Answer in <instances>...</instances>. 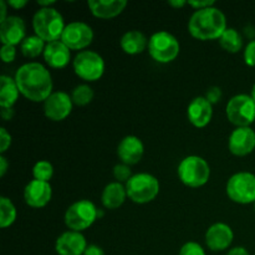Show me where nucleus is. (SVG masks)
Returning <instances> with one entry per match:
<instances>
[{
    "label": "nucleus",
    "instance_id": "obj_8",
    "mask_svg": "<svg viewBox=\"0 0 255 255\" xmlns=\"http://www.w3.org/2000/svg\"><path fill=\"white\" fill-rule=\"evenodd\" d=\"M74 71L77 76L86 82H95L104 76L105 60L96 51L84 50L75 56L72 61Z\"/></svg>",
    "mask_w": 255,
    "mask_h": 255
},
{
    "label": "nucleus",
    "instance_id": "obj_34",
    "mask_svg": "<svg viewBox=\"0 0 255 255\" xmlns=\"http://www.w3.org/2000/svg\"><path fill=\"white\" fill-rule=\"evenodd\" d=\"M222 96H223V94H222L221 87L212 86V87H209L208 90H207L206 96H204V97H206V99L208 100V101L211 102L212 105H214V104H217V102L221 101Z\"/></svg>",
    "mask_w": 255,
    "mask_h": 255
},
{
    "label": "nucleus",
    "instance_id": "obj_6",
    "mask_svg": "<svg viewBox=\"0 0 255 255\" xmlns=\"http://www.w3.org/2000/svg\"><path fill=\"white\" fill-rule=\"evenodd\" d=\"M99 219V209L89 199H80L67 208L65 213V224L70 231H86Z\"/></svg>",
    "mask_w": 255,
    "mask_h": 255
},
{
    "label": "nucleus",
    "instance_id": "obj_28",
    "mask_svg": "<svg viewBox=\"0 0 255 255\" xmlns=\"http://www.w3.org/2000/svg\"><path fill=\"white\" fill-rule=\"evenodd\" d=\"M94 90H92L91 86L86 84L79 85L71 92L72 102L76 106H86V105H89L94 100Z\"/></svg>",
    "mask_w": 255,
    "mask_h": 255
},
{
    "label": "nucleus",
    "instance_id": "obj_14",
    "mask_svg": "<svg viewBox=\"0 0 255 255\" xmlns=\"http://www.w3.org/2000/svg\"><path fill=\"white\" fill-rule=\"evenodd\" d=\"M204 239L207 247L212 252H223L227 251L233 243L234 233L228 224L216 223L207 229Z\"/></svg>",
    "mask_w": 255,
    "mask_h": 255
},
{
    "label": "nucleus",
    "instance_id": "obj_43",
    "mask_svg": "<svg viewBox=\"0 0 255 255\" xmlns=\"http://www.w3.org/2000/svg\"><path fill=\"white\" fill-rule=\"evenodd\" d=\"M188 4V1L186 0H172V1H168V5L172 7H176V9H179V7H183L184 5Z\"/></svg>",
    "mask_w": 255,
    "mask_h": 255
},
{
    "label": "nucleus",
    "instance_id": "obj_3",
    "mask_svg": "<svg viewBox=\"0 0 255 255\" xmlns=\"http://www.w3.org/2000/svg\"><path fill=\"white\" fill-rule=\"evenodd\" d=\"M65 27L64 17L55 7H40L32 17L35 35L41 37L46 44L61 39Z\"/></svg>",
    "mask_w": 255,
    "mask_h": 255
},
{
    "label": "nucleus",
    "instance_id": "obj_35",
    "mask_svg": "<svg viewBox=\"0 0 255 255\" xmlns=\"http://www.w3.org/2000/svg\"><path fill=\"white\" fill-rule=\"evenodd\" d=\"M10 144H11V136L5 127H1L0 128V152H1V154H4L7 151Z\"/></svg>",
    "mask_w": 255,
    "mask_h": 255
},
{
    "label": "nucleus",
    "instance_id": "obj_22",
    "mask_svg": "<svg viewBox=\"0 0 255 255\" xmlns=\"http://www.w3.org/2000/svg\"><path fill=\"white\" fill-rule=\"evenodd\" d=\"M148 41L146 35L138 30H129L122 35L120 45L127 55H138L148 49Z\"/></svg>",
    "mask_w": 255,
    "mask_h": 255
},
{
    "label": "nucleus",
    "instance_id": "obj_44",
    "mask_svg": "<svg viewBox=\"0 0 255 255\" xmlns=\"http://www.w3.org/2000/svg\"><path fill=\"white\" fill-rule=\"evenodd\" d=\"M37 4L40 5V7H51V5L55 4L54 0H50V1H37Z\"/></svg>",
    "mask_w": 255,
    "mask_h": 255
},
{
    "label": "nucleus",
    "instance_id": "obj_25",
    "mask_svg": "<svg viewBox=\"0 0 255 255\" xmlns=\"http://www.w3.org/2000/svg\"><path fill=\"white\" fill-rule=\"evenodd\" d=\"M219 44H221L222 49L226 50L227 52L237 54L241 51L242 46H243V37L239 34L238 30L234 27H228L219 37Z\"/></svg>",
    "mask_w": 255,
    "mask_h": 255
},
{
    "label": "nucleus",
    "instance_id": "obj_18",
    "mask_svg": "<svg viewBox=\"0 0 255 255\" xmlns=\"http://www.w3.org/2000/svg\"><path fill=\"white\" fill-rule=\"evenodd\" d=\"M187 116L189 122L197 128H203L212 121L213 116V105L204 96L194 97L188 105Z\"/></svg>",
    "mask_w": 255,
    "mask_h": 255
},
{
    "label": "nucleus",
    "instance_id": "obj_12",
    "mask_svg": "<svg viewBox=\"0 0 255 255\" xmlns=\"http://www.w3.org/2000/svg\"><path fill=\"white\" fill-rule=\"evenodd\" d=\"M71 95L64 91L52 92L49 99L44 102V114L49 120L54 122L64 121L70 116L72 111Z\"/></svg>",
    "mask_w": 255,
    "mask_h": 255
},
{
    "label": "nucleus",
    "instance_id": "obj_13",
    "mask_svg": "<svg viewBox=\"0 0 255 255\" xmlns=\"http://www.w3.org/2000/svg\"><path fill=\"white\" fill-rule=\"evenodd\" d=\"M228 147L234 156H248L255 149V131L251 127H237L229 136Z\"/></svg>",
    "mask_w": 255,
    "mask_h": 255
},
{
    "label": "nucleus",
    "instance_id": "obj_9",
    "mask_svg": "<svg viewBox=\"0 0 255 255\" xmlns=\"http://www.w3.org/2000/svg\"><path fill=\"white\" fill-rule=\"evenodd\" d=\"M227 196L238 204L255 203V174L238 172L227 182Z\"/></svg>",
    "mask_w": 255,
    "mask_h": 255
},
{
    "label": "nucleus",
    "instance_id": "obj_11",
    "mask_svg": "<svg viewBox=\"0 0 255 255\" xmlns=\"http://www.w3.org/2000/svg\"><path fill=\"white\" fill-rule=\"evenodd\" d=\"M60 40L70 50L84 51L94 40V30L86 22L72 21L66 25Z\"/></svg>",
    "mask_w": 255,
    "mask_h": 255
},
{
    "label": "nucleus",
    "instance_id": "obj_15",
    "mask_svg": "<svg viewBox=\"0 0 255 255\" xmlns=\"http://www.w3.org/2000/svg\"><path fill=\"white\" fill-rule=\"evenodd\" d=\"M52 197V188L49 182L32 179L24 189L25 203L31 208H44Z\"/></svg>",
    "mask_w": 255,
    "mask_h": 255
},
{
    "label": "nucleus",
    "instance_id": "obj_1",
    "mask_svg": "<svg viewBox=\"0 0 255 255\" xmlns=\"http://www.w3.org/2000/svg\"><path fill=\"white\" fill-rule=\"evenodd\" d=\"M20 94L32 102H45L52 94V77L49 70L40 62L21 65L14 77Z\"/></svg>",
    "mask_w": 255,
    "mask_h": 255
},
{
    "label": "nucleus",
    "instance_id": "obj_42",
    "mask_svg": "<svg viewBox=\"0 0 255 255\" xmlns=\"http://www.w3.org/2000/svg\"><path fill=\"white\" fill-rule=\"evenodd\" d=\"M6 6H7V2L5 0H1L0 1V7H1V15H0V22L5 21L7 17L6 15Z\"/></svg>",
    "mask_w": 255,
    "mask_h": 255
},
{
    "label": "nucleus",
    "instance_id": "obj_37",
    "mask_svg": "<svg viewBox=\"0 0 255 255\" xmlns=\"http://www.w3.org/2000/svg\"><path fill=\"white\" fill-rule=\"evenodd\" d=\"M84 255H105V252L102 251L101 247L96 246V244H90L87 246Z\"/></svg>",
    "mask_w": 255,
    "mask_h": 255
},
{
    "label": "nucleus",
    "instance_id": "obj_38",
    "mask_svg": "<svg viewBox=\"0 0 255 255\" xmlns=\"http://www.w3.org/2000/svg\"><path fill=\"white\" fill-rule=\"evenodd\" d=\"M6 2L10 7H12V9H16V10L22 9V7L27 4L26 0H9V1H6Z\"/></svg>",
    "mask_w": 255,
    "mask_h": 255
},
{
    "label": "nucleus",
    "instance_id": "obj_21",
    "mask_svg": "<svg viewBox=\"0 0 255 255\" xmlns=\"http://www.w3.org/2000/svg\"><path fill=\"white\" fill-rule=\"evenodd\" d=\"M42 55L45 62L52 69H64L71 60V50L61 40L46 44Z\"/></svg>",
    "mask_w": 255,
    "mask_h": 255
},
{
    "label": "nucleus",
    "instance_id": "obj_29",
    "mask_svg": "<svg viewBox=\"0 0 255 255\" xmlns=\"http://www.w3.org/2000/svg\"><path fill=\"white\" fill-rule=\"evenodd\" d=\"M32 176L36 181L49 182L54 176V167L47 161L36 162L34 168H32Z\"/></svg>",
    "mask_w": 255,
    "mask_h": 255
},
{
    "label": "nucleus",
    "instance_id": "obj_17",
    "mask_svg": "<svg viewBox=\"0 0 255 255\" xmlns=\"http://www.w3.org/2000/svg\"><path fill=\"white\" fill-rule=\"evenodd\" d=\"M87 248V242L80 232L67 231L62 233L55 243L57 255H84Z\"/></svg>",
    "mask_w": 255,
    "mask_h": 255
},
{
    "label": "nucleus",
    "instance_id": "obj_40",
    "mask_svg": "<svg viewBox=\"0 0 255 255\" xmlns=\"http://www.w3.org/2000/svg\"><path fill=\"white\" fill-rule=\"evenodd\" d=\"M7 166H9V164H7V159L5 158L4 154H1V156H0V176L1 177H4L5 173H6Z\"/></svg>",
    "mask_w": 255,
    "mask_h": 255
},
{
    "label": "nucleus",
    "instance_id": "obj_36",
    "mask_svg": "<svg viewBox=\"0 0 255 255\" xmlns=\"http://www.w3.org/2000/svg\"><path fill=\"white\" fill-rule=\"evenodd\" d=\"M189 6L194 7L196 10L207 9V7H212L216 5L214 0H204V1H188Z\"/></svg>",
    "mask_w": 255,
    "mask_h": 255
},
{
    "label": "nucleus",
    "instance_id": "obj_26",
    "mask_svg": "<svg viewBox=\"0 0 255 255\" xmlns=\"http://www.w3.org/2000/svg\"><path fill=\"white\" fill-rule=\"evenodd\" d=\"M45 47H46V44L37 35L26 36L24 41L20 44V50H21L22 55L25 57H29V59H34V57H37L41 54H44Z\"/></svg>",
    "mask_w": 255,
    "mask_h": 255
},
{
    "label": "nucleus",
    "instance_id": "obj_20",
    "mask_svg": "<svg viewBox=\"0 0 255 255\" xmlns=\"http://www.w3.org/2000/svg\"><path fill=\"white\" fill-rule=\"evenodd\" d=\"M90 11L99 19L109 20L119 16L127 6L126 0H89Z\"/></svg>",
    "mask_w": 255,
    "mask_h": 255
},
{
    "label": "nucleus",
    "instance_id": "obj_45",
    "mask_svg": "<svg viewBox=\"0 0 255 255\" xmlns=\"http://www.w3.org/2000/svg\"><path fill=\"white\" fill-rule=\"evenodd\" d=\"M251 96H252V99L254 100L255 101V84H254V86L252 87V92H251Z\"/></svg>",
    "mask_w": 255,
    "mask_h": 255
},
{
    "label": "nucleus",
    "instance_id": "obj_41",
    "mask_svg": "<svg viewBox=\"0 0 255 255\" xmlns=\"http://www.w3.org/2000/svg\"><path fill=\"white\" fill-rule=\"evenodd\" d=\"M14 116V110L12 109H1V117L5 121H9Z\"/></svg>",
    "mask_w": 255,
    "mask_h": 255
},
{
    "label": "nucleus",
    "instance_id": "obj_32",
    "mask_svg": "<svg viewBox=\"0 0 255 255\" xmlns=\"http://www.w3.org/2000/svg\"><path fill=\"white\" fill-rule=\"evenodd\" d=\"M0 56H1L2 61L6 64L12 62L16 57V47L11 46V45H2L0 49Z\"/></svg>",
    "mask_w": 255,
    "mask_h": 255
},
{
    "label": "nucleus",
    "instance_id": "obj_7",
    "mask_svg": "<svg viewBox=\"0 0 255 255\" xmlns=\"http://www.w3.org/2000/svg\"><path fill=\"white\" fill-rule=\"evenodd\" d=\"M181 51V45L177 37L168 31H157L149 37L148 52L152 59L159 64L174 61Z\"/></svg>",
    "mask_w": 255,
    "mask_h": 255
},
{
    "label": "nucleus",
    "instance_id": "obj_5",
    "mask_svg": "<svg viewBox=\"0 0 255 255\" xmlns=\"http://www.w3.org/2000/svg\"><path fill=\"white\" fill-rule=\"evenodd\" d=\"M127 197L133 203L146 204L159 193V181L149 173L133 174L126 183Z\"/></svg>",
    "mask_w": 255,
    "mask_h": 255
},
{
    "label": "nucleus",
    "instance_id": "obj_33",
    "mask_svg": "<svg viewBox=\"0 0 255 255\" xmlns=\"http://www.w3.org/2000/svg\"><path fill=\"white\" fill-rule=\"evenodd\" d=\"M244 62L248 66H255V40H252L244 50Z\"/></svg>",
    "mask_w": 255,
    "mask_h": 255
},
{
    "label": "nucleus",
    "instance_id": "obj_46",
    "mask_svg": "<svg viewBox=\"0 0 255 255\" xmlns=\"http://www.w3.org/2000/svg\"><path fill=\"white\" fill-rule=\"evenodd\" d=\"M254 209H255V203H254Z\"/></svg>",
    "mask_w": 255,
    "mask_h": 255
},
{
    "label": "nucleus",
    "instance_id": "obj_30",
    "mask_svg": "<svg viewBox=\"0 0 255 255\" xmlns=\"http://www.w3.org/2000/svg\"><path fill=\"white\" fill-rule=\"evenodd\" d=\"M179 255H206V251L197 242H187L179 249Z\"/></svg>",
    "mask_w": 255,
    "mask_h": 255
},
{
    "label": "nucleus",
    "instance_id": "obj_19",
    "mask_svg": "<svg viewBox=\"0 0 255 255\" xmlns=\"http://www.w3.org/2000/svg\"><path fill=\"white\" fill-rule=\"evenodd\" d=\"M144 153L143 142L136 136L124 137L117 147V156L121 159V162L127 166H133L137 164L142 159Z\"/></svg>",
    "mask_w": 255,
    "mask_h": 255
},
{
    "label": "nucleus",
    "instance_id": "obj_27",
    "mask_svg": "<svg viewBox=\"0 0 255 255\" xmlns=\"http://www.w3.org/2000/svg\"><path fill=\"white\" fill-rule=\"evenodd\" d=\"M16 219V208L6 197L0 198V227L2 229L11 226Z\"/></svg>",
    "mask_w": 255,
    "mask_h": 255
},
{
    "label": "nucleus",
    "instance_id": "obj_16",
    "mask_svg": "<svg viewBox=\"0 0 255 255\" xmlns=\"http://www.w3.org/2000/svg\"><path fill=\"white\" fill-rule=\"evenodd\" d=\"M25 32H26V26L21 17L9 15L5 21L0 22V40L2 45L16 46L21 44L26 37Z\"/></svg>",
    "mask_w": 255,
    "mask_h": 255
},
{
    "label": "nucleus",
    "instance_id": "obj_4",
    "mask_svg": "<svg viewBox=\"0 0 255 255\" xmlns=\"http://www.w3.org/2000/svg\"><path fill=\"white\" fill-rule=\"evenodd\" d=\"M177 172L182 183L191 188L203 187L211 178V167L208 162L194 154L182 159Z\"/></svg>",
    "mask_w": 255,
    "mask_h": 255
},
{
    "label": "nucleus",
    "instance_id": "obj_2",
    "mask_svg": "<svg viewBox=\"0 0 255 255\" xmlns=\"http://www.w3.org/2000/svg\"><path fill=\"white\" fill-rule=\"evenodd\" d=\"M227 29L226 15L214 6L196 10L188 22L189 34L202 41L219 39Z\"/></svg>",
    "mask_w": 255,
    "mask_h": 255
},
{
    "label": "nucleus",
    "instance_id": "obj_24",
    "mask_svg": "<svg viewBox=\"0 0 255 255\" xmlns=\"http://www.w3.org/2000/svg\"><path fill=\"white\" fill-rule=\"evenodd\" d=\"M0 106L1 109H12L19 99V89L14 79L6 75H1L0 77Z\"/></svg>",
    "mask_w": 255,
    "mask_h": 255
},
{
    "label": "nucleus",
    "instance_id": "obj_31",
    "mask_svg": "<svg viewBox=\"0 0 255 255\" xmlns=\"http://www.w3.org/2000/svg\"><path fill=\"white\" fill-rule=\"evenodd\" d=\"M133 176L131 172V168H129V166H127V164H124V163H120V164H116L114 168V177L116 178V182H126L128 181L131 177Z\"/></svg>",
    "mask_w": 255,
    "mask_h": 255
},
{
    "label": "nucleus",
    "instance_id": "obj_10",
    "mask_svg": "<svg viewBox=\"0 0 255 255\" xmlns=\"http://www.w3.org/2000/svg\"><path fill=\"white\" fill-rule=\"evenodd\" d=\"M226 115L234 126L249 127L255 121V101L251 95H236L227 104Z\"/></svg>",
    "mask_w": 255,
    "mask_h": 255
},
{
    "label": "nucleus",
    "instance_id": "obj_39",
    "mask_svg": "<svg viewBox=\"0 0 255 255\" xmlns=\"http://www.w3.org/2000/svg\"><path fill=\"white\" fill-rule=\"evenodd\" d=\"M226 255H251L244 247H234Z\"/></svg>",
    "mask_w": 255,
    "mask_h": 255
},
{
    "label": "nucleus",
    "instance_id": "obj_23",
    "mask_svg": "<svg viewBox=\"0 0 255 255\" xmlns=\"http://www.w3.org/2000/svg\"><path fill=\"white\" fill-rule=\"evenodd\" d=\"M127 198L126 186L120 182H111L104 188L101 194V202L105 208L117 209L125 203Z\"/></svg>",
    "mask_w": 255,
    "mask_h": 255
}]
</instances>
